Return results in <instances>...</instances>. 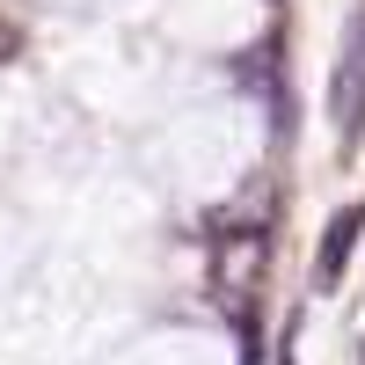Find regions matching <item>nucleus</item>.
I'll return each instance as SVG.
<instances>
[{"label": "nucleus", "mask_w": 365, "mask_h": 365, "mask_svg": "<svg viewBox=\"0 0 365 365\" xmlns=\"http://www.w3.org/2000/svg\"><path fill=\"white\" fill-rule=\"evenodd\" d=\"M263 256H270L263 234H220V249H212V285H220V299H249L256 278H263Z\"/></svg>", "instance_id": "nucleus-1"}, {"label": "nucleus", "mask_w": 365, "mask_h": 365, "mask_svg": "<svg viewBox=\"0 0 365 365\" xmlns=\"http://www.w3.org/2000/svg\"><path fill=\"white\" fill-rule=\"evenodd\" d=\"M358 234H365V205H344L336 220H329V234H322V263H314V285H322V292L344 278V263H351V249H358Z\"/></svg>", "instance_id": "nucleus-3"}, {"label": "nucleus", "mask_w": 365, "mask_h": 365, "mask_svg": "<svg viewBox=\"0 0 365 365\" xmlns=\"http://www.w3.org/2000/svg\"><path fill=\"white\" fill-rule=\"evenodd\" d=\"M329 110H336V139H344V154L365 139V58L351 51L344 66H336V88H329Z\"/></svg>", "instance_id": "nucleus-2"}]
</instances>
